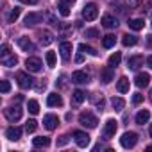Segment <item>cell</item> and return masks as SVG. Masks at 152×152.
Instances as JSON below:
<instances>
[{
  "label": "cell",
  "mask_w": 152,
  "mask_h": 152,
  "mask_svg": "<svg viewBox=\"0 0 152 152\" xmlns=\"http://www.w3.org/2000/svg\"><path fill=\"white\" fill-rule=\"evenodd\" d=\"M79 124H81L83 127H86V129H95L97 124H99V120H97V116H95L93 113L83 111V113L79 115Z\"/></svg>",
  "instance_id": "cell-1"
},
{
  "label": "cell",
  "mask_w": 152,
  "mask_h": 152,
  "mask_svg": "<svg viewBox=\"0 0 152 152\" xmlns=\"http://www.w3.org/2000/svg\"><path fill=\"white\" fill-rule=\"evenodd\" d=\"M16 83H18V86L22 90H29V88L34 86V79L31 77L29 73H25V72H18L16 73Z\"/></svg>",
  "instance_id": "cell-2"
},
{
  "label": "cell",
  "mask_w": 152,
  "mask_h": 152,
  "mask_svg": "<svg viewBox=\"0 0 152 152\" xmlns=\"http://www.w3.org/2000/svg\"><path fill=\"white\" fill-rule=\"evenodd\" d=\"M120 143H122V147L124 148H132L136 143H138V134L136 132H124L122 134V138H120Z\"/></svg>",
  "instance_id": "cell-3"
},
{
  "label": "cell",
  "mask_w": 152,
  "mask_h": 152,
  "mask_svg": "<svg viewBox=\"0 0 152 152\" xmlns=\"http://www.w3.org/2000/svg\"><path fill=\"white\" fill-rule=\"evenodd\" d=\"M97 16H99V7L95 4H86L84 9H83V18L88 20V22H93Z\"/></svg>",
  "instance_id": "cell-4"
},
{
  "label": "cell",
  "mask_w": 152,
  "mask_h": 152,
  "mask_svg": "<svg viewBox=\"0 0 152 152\" xmlns=\"http://www.w3.org/2000/svg\"><path fill=\"white\" fill-rule=\"evenodd\" d=\"M6 118L11 122V124H16L20 118H22V107L20 106H11L6 109Z\"/></svg>",
  "instance_id": "cell-5"
},
{
  "label": "cell",
  "mask_w": 152,
  "mask_h": 152,
  "mask_svg": "<svg viewBox=\"0 0 152 152\" xmlns=\"http://www.w3.org/2000/svg\"><path fill=\"white\" fill-rule=\"evenodd\" d=\"M116 129H118V122L113 120V118H109V120L106 122V125H104V138H106V140H111V138L115 136Z\"/></svg>",
  "instance_id": "cell-6"
},
{
  "label": "cell",
  "mask_w": 152,
  "mask_h": 152,
  "mask_svg": "<svg viewBox=\"0 0 152 152\" xmlns=\"http://www.w3.org/2000/svg\"><path fill=\"white\" fill-rule=\"evenodd\" d=\"M73 140H75V143H77V147H81V148H86L90 145V136L86 132H83V131H75L73 132Z\"/></svg>",
  "instance_id": "cell-7"
},
{
  "label": "cell",
  "mask_w": 152,
  "mask_h": 152,
  "mask_svg": "<svg viewBox=\"0 0 152 152\" xmlns=\"http://www.w3.org/2000/svg\"><path fill=\"white\" fill-rule=\"evenodd\" d=\"M88 81H90V75L83 70H75L72 73V83H75V84H86Z\"/></svg>",
  "instance_id": "cell-8"
},
{
  "label": "cell",
  "mask_w": 152,
  "mask_h": 152,
  "mask_svg": "<svg viewBox=\"0 0 152 152\" xmlns=\"http://www.w3.org/2000/svg\"><path fill=\"white\" fill-rule=\"evenodd\" d=\"M134 84H136L138 88H147V86L150 84V75H148V73H145V72L136 73V77H134Z\"/></svg>",
  "instance_id": "cell-9"
},
{
  "label": "cell",
  "mask_w": 152,
  "mask_h": 152,
  "mask_svg": "<svg viewBox=\"0 0 152 152\" xmlns=\"http://www.w3.org/2000/svg\"><path fill=\"white\" fill-rule=\"evenodd\" d=\"M25 66H27V70L29 72H39L41 70V66H43V63H41V59L39 57H27V61H25Z\"/></svg>",
  "instance_id": "cell-10"
},
{
  "label": "cell",
  "mask_w": 152,
  "mask_h": 152,
  "mask_svg": "<svg viewBox=\"0 0 152 152\" xmlns=\"http://www.w3.org/2000/svg\"><path fill=\"white\" fill-rule=\"evenodd\" d=\"M43 22V13H29L25 16V25L27 27H32V25H38Z\"/></svg>",
  "instance_id": "cell-11"
},
{
  "label": "cell",
  "mask_w": 152,
  "mask_h": 152,
  "mask_svg": "<svg viewBox=\"0 0 152 152\" xmlns=\"http://www.w3.org/2000/svg\"><path fill=\"white\" fill-rule=\"evenodd\" d=\"M43 125H45L48 131H54V129L59 125V118H57L56 115H45V118H43Z\"/></svg>",
  "instance_id": "cell-12"
},
{
  "label": "cell",
  "mask_w": 152,
  "mask_h": 152,
  "mask_svg": "<svg viewBox=\"0 0 152 152\" xmlns=\"http://www.w3.org/2000/svg\"><path fill=\"white\" fill-rule=\"evenodd\" d=\"M59 54H61L63 61H70V56H72V43L63 41V43L59 45Z\"/></svg>",
  "instance_id": "cell-13"
},
{
  "label": "cell",
  "mask_w": 152,
  "mask_h": 152,
  "mask_svg": "<svg viewBox=\"0 0 152 152\" xmlns=\"http://www.w3.org/2000/svg\"><path fill=\"white\" fill-rule=\"evenodd\" d=\"M18 45H20V48H22V50H25V52H34V50H36L34 43H32L29 38H25V36L18 38Z\"/></svg>",
  "instance_id": "cell-14"
},
{
  "label": "cell",
  "mask_w": 152,
  "mask_h": 152,
  "mask_svg": "<svg viewBox=\"0 0 152 152\" xmlns=\"http://www.w3.org/2000/svg\"><path fill=\"white\" fill-rule=\"evenodd\" d=\"M6 136H7V140H11V141H18V140L22 138V129L16 127V125H13V127H9V129L6 131Z\"/></svg>",
  "instance_id": "cell-15"
},
{
  "label": "cell",
  "mask_w": 152,
  "mask_h": 152,
  "mask_svg": "<svg viewBox=\"0 0 152 152\" xmlns=\"http://www.w3.org/2000/svg\"><path fill=\"white\" fill-rule=\"evenodd\" d=\"M47 104H48L50 107H61V106H63V99H61L59 93H50V95L47 97Z\"/></svg>",
  "instance_id": "cell-16"
},
{
  "label": "cell",
  "mask_w": 152,
  "mask_h": 152,
  "mask_svg": "<svg viewBox=\"0 0 152 152\" xmlns=\"http://www.w3.org/2000/svg\"><path fill=\"white\" fill-rule=\"evenodd\" d=\"M100 81L104 83V84H109L111 81H113V68L107 64L106 68H102V72H100Z\"/></svg>",
  "instance_id": "cell-17"
},
{
  "label": "cell",
  "mask_w": 152,
  "mask_h": 152,
  "mask_svg": "<svg viewBox=\"0 0 152 152\" xmlns=\"http://www.w3.org/2000/svg\"><path fill=\"white\" fill-rule=\"evenodd\" d=\"M127 66L131 70H138L140 66H143V56H132V57H129Z\"/></svg>",
  "instance_id": "cell-18"
},
{
  "label": "cell",
  "mask_w": 152,
  "mask_h": 152,
  "mask_svg": "<svg viewBox=\"0 0 152 152\" xmlns=\"http://www.w3.org/2000/svg\"><path fill=\"white\" fill-rule=\"evenodd\" d=\"M102 25H104L106 29H115V27L118 25V22H116V18L111 16V15H104V16H102Z\"/></svg>",
  "instance_id": "cell-19"
},
{
  "label": "cell",
  "mask_w": 152,
  "mask_h": 152,
  "mask_svg": "<svg viewBox=\"0 0 152 152\" xmlns=\"http://www.w3.org/2000/svg\"><path fill=\"white\" fill-rule=\"evenodd\" d=\"M150 120V111L148 109H141L138 115H136V124L138 125H143V124H147Z\"/></svg>",
  "instance_id": "cell-20"
},
{
  "label": "cell",
  "mask_w": 152,
  "mask_h": 152,
  "mask_svg": "<svg viewBox=\"0 0 152 152\" xmlns=\"http://www.w3.org/2000/svg\"><path fill=\"white\" fill-rule=\"evenodd\" d=\"M138 43V38L134 36V34H125V36H122V45L124 47H134Z\"/></svg>",
  "instance_id": "cell-21"
},
{
  "label": "cell",
  "mask_w": 152,
  "mask_h": 152,
  "mask_svg": "<svg viewBox=\"0 0 152 152\" xmlns=\"http://www.w3.org/2000/svg\"><path fill=\"white\" fill-rule=\"evenodd\" d=\"M116 90L120 93H127L129 91V79L127 77H120L118 83H116Z\"/></svg>",
  "instance_id": "cell-22"
},
{
  "label": "cell",
  "mask_w": 152,
  "mask_h": 152,
  "mask_svg": "<svg viewBox=\"0 0 152 152\" xmlns=\"http://www.w3.org/2000/svg\"><path fill=\"white\" fill-rule=\"evenodd\" d=\"M129 29H132V31H141L143 29V25H145V22L141 20V18H132V20H129Z\"/></svg>",
  "instance_id": "cell-23"
},
{
  "label": "cell",
  "mask_w": 152,
  "mask_h": 152,
  "mask_svg": "<svg viewBox=\"0 0 152 152\" xmlns=\"http://www.w3.org/2000/svg\"><path fill=\"white\" fill-rule=\"evenodd\" d=\"M120 61H122V54H120V52H115V54H111V56H109L107 64H109L111 68H115V66H118V64H120Z\"/></svg>",
  "instance_id": "cell-24"
},
{
  "label": "cell",
  "mask_w": 152,
  "mask_h": 152,
  "mask_svg": "<svg viewBox=\"0 0 152 152\" xmlns=\"http://www.w3.org/2000/svg\"><path fill=\"white\" fill-rule=\"evenodd\" d=\"M2 64L7 66V68H13V66L18 64V57L16 56H6V57H2Z\"/></svg>",
  "instance_id": "cell-25"
},
{
  "label": "cell",
  "mask_w": 152,
  "mask_h": 152,
  "mask_svg": "<svg viewBox=\"0 0 152 152\" xmlns=\"http://www.w3.org/2000/svg\"><path fill=\"white\" fill-rule=\"evenodd\" d=\"M84 99H86V93H84V91H81V90H75V91L72 93V100H73L75 104H83V102H84Z\"/></svg>",
  "instance_id": "cell-26"
},
{
  "label": "cell",
  "mask_w": 152,
  "mask_h": 152,
  "mask_svg": "<svg viewBox=\"0 0 152 152\" xmlns=\"http://www.w3.org/2000/svg\"><path fill=\"white\" fill-rule=\"evenodd\" d=\"M115 43H116V38L113 34H107V36L102 38V47L104 48H111V47H115Z\"/></svg>",
  "instance_id": "cell-27"
},
{
  "label": "cell",
  "mask_w": 152,
  "mask_h": 152,
  "mask_svg": "<svg viewBox=\"0 0 152 152\" xmlns=\"http://www.w3.org/2000/svg\"><path fill=\"white\" fill-rule=\"evenodd\" d=\"M32 145H34V147H48V145H50V138H47V136L34 138V140H32Z\"/></svg>",
  "instance_id": "cell-28"
},
{
  "label": "cell",
  "mask_w": 152,
  "mask_h": 152,
  "mask_svg": "<svg viewBox=\"0 0 152 152\" xmlns=\"http://www.w3.org/2000/svg\"><path fill=\"white\" fill-rule=\"evenodd\" d=\"M20 15H22V9H20V7H13L11 13H9V16H7V22H9V23H15V22L20 18Z\"/></svg>",
  "instance_id": "cell-29"
},
{
  "label": "cell",
  "mask_w": 152,
  "mask_h": 152,
  "mask_svg": "<svg viewBox=\"0 0 152 152\" xmlns=\"http://www.w3.org/2000/svg\"><path fill=\"white\" fill-rule=\"evenodd\" d=\"M111 106L115 107V111H122L124 106H125V100L120 99V97H113V99H111Z\"/></svg>",
  "instance_id": "cell-30"
},
{
  "label": "cell",
  "mask_w": 152,
  "mask_h": 152,
  "mask_svg": "<svg viewBox=\"0 0 152 152\" xmlns=\"http://www.w3.org/2000/svg\"><path fill=\"white\" fill-rule=\"evenodd\" d=\"M57 11H59V15L61 16H70V4H64V2H59L57 4Z\"/></svg>",
  "instance_id": "cell-31"
},
{
  "label": "cell",
  "mask_w": 152,
  "mask_h": 152,
  "mask_svg": "<svg viewBox=\"0 0 152 152\" xmlns=\"http://www.w3.org/2000/svg\"><path fill=\"white\" fill-rule=\"evenodd\" d=\"M39 39H41V43H43V45H50V43L54 41V36H52L48 31H43V32L39 34Z\"/></svg>",
  "instance_id": "cell-32"
},
{
  "label": "cell",
  "mask_w": 152,
  "mask_h": 152,
  "mask_svg": "<svg viewBox=\"0 0 152 152\" xmlns=\"http://www.w3.org/2000/svg\"><path fill=\"white\" fill-rule=\"evenodd\" d=\"M79 50L83 52V54H90V56H99V52L93 48V47H90V45H84V43H81L79 45Z\"/></svg>",
  "instance_id": "cell-33"
},
{
  "label": "cell",
  "mask_w": 152,
  "mask_h": 152,
  "mask_svg": "<svg viewBox=\"0 0 152 152\" xmlns=\"http://www.w3.org/2000/svg\"><path fill=\"white\" fill-rule=\"evenodd\" d=\"M27 109H29L31 115H38V113H39V104H38V100H29V102H27Z\"/></svg>",
  "instance_id": "cell-34"
},
{
  "label": "cell",
  "mask_w": 152,
  "mask_h": 152,
  "mask_svg": "<svg viewBox=\"0 0 152 152\" xmlns=\"http://www.w3.org/2000/svg\"><path fill=\"white\" fill-rule=\"evenodd\" d=\"M45 59H47V64H48L50 68L56 66V52H47V54H45Z\"/></svg>",
  "instance_id": "cell-35"
},
{
  "label": "cell",
  "mask_w": 152,
  "mask_h": 152,
  "mask_svg": "<svg viewBox=\"0 0 152 152\" xmlns=\"http://www.w3.org/2000/svg\"><path fill=\"white\" fill-rule=\"evenodd\" d=\"M36 127H38V122L36 120H27V124H25V131L27 132H34Z\"/></svg>",
  "instance_id": "cell-36"
},
{
  "label": "cell",
  "mask_w": 152,
  "mask_h": 152,
  "mask_svg": "<svg viewBox=\"0 0 152 152\" xmlns=\"http://www.w3.org/2000/svg\"><path fill=\"white\" fill-rule=\"evenodd\" d=\"M9 90H11V84H9V81H2V83H0V91H2V93H9Z\"/></svg>",
  "instance_id": "cell-37"
},
{
  "label": "cell",
  "mask_w": 152,
  "mask_h": 152,
  "mask_svg": "<svg viewBox=\"0 0 152 152\" xmlns=\"http://www.w3.org/2000/svg\"><path fill=\"white\" fill-rule=\"evenodd\" d=\"M100 34H99V31L97 29H88L86 31V38H99Z\"/></svg>",
  "instance_id": "cell-38"
},
{
  "label": "cell",
  "mask_w": 152,
  "mask_h": 152,
  "mask_svg": "<svg viewBox=\"0 0 152 152\" xmlns=\"http://www.w3.org/2000/svg\"><path fill=\"white\" fill-rule=\"evenodd\" d=\"M141 102H143V95H141V93H134V95H132V104L138 106V104H141Z\"/></svg>",
  "instance_id": "cell-39"
},
{
  "label": "cell",
  "mask_w": 152,
  "mask_h": 152,
  "mask_svg": "<svg viewBox=\"0 0 152 152\" xmlns=\"http://www.w3.org/2000/svg\"><path fill=\"white\" fill-rule=\"evenodd\" d=\"M0 56H2V57L9 56V45H2V48H0Z\"/></svg>",
  "instance_id": "cell-40"
},
{
  "label": "cell",
  "mask_w": 152,
  "mask_h": 152,
  "mask_svg": "<svg viewBox=\"0 0 152 152\" xmlns=\"http://www.w3.org/2000/svg\"><path fill=\"white\" fill-rule=\"evenodd\" d=\"M68 140H70L68 136H61V138L57 140V147H63V145H66V143H68Z\"/></svg>",
  "instance_id": "cell-41"
},
{
  "label": "cell",
  "mask_w": 152,
  "mask_h": 152,
  "mask_svg": "<svg viewBox=\"0 0 152 152\" xmlns=\"http://www.w3.org/2000/svg\"><path fill=\"white\" fill-rule=\"evenodd\" d=\"M141 2H143V0H129V6H131V7H138Z\"/></svg>",
  "instance_id": "cell-42"
},
{
  "label": "cell",
  "mask_w": 152,
  "mask_h": 152,
  "mask_svg": "<svg viewBox=\"0 0 152 152\" xmlns=\"http://www.w3.org/2000/svg\"><path fill=\"white\" fill-rule=\"evenodd\" d=\"M22 4H27V6H34V4H38L39 0H20Z\"/></svg>",
  "instance_id": "cell-43"
},
{
  "label": "cell",
  "mask_w": 152,
  "mask_h": 152,
  "mask_svg": "<svg viewBox=\"0 0 152 152\" xmlns=\"http://www.w3.org/2000/svg\"><path fill=\"white\" fill-rule=\"evenodd\" d=\"M147 64H148V68H152V56L147 57Z\"/></svg>",
  "instance_id": "cell-44"
},
{
  "label": "cell",
  "mask_w": 152,
  "mask_h": 152,
  "mask_svg": "<svg viewBox=\"0 0 152 152\" xmlns=\"http://www.w3.org/2000/svg\"><path fill=\"white\" fill-rule=\"evenodd\" d=\"M59 2H64V4H70V6H72V4L75 2V0H59Z\"/></svg>",
  "instance_id": "cell-45"
},
{
  "label": "cell",
  "mask_w": 152,
  "mask_h": 152,
  "mask_svg": "<svg viewBox=\"0 0 152 152\" xmlns=\"http://www.w3.org/2000/svg\"><path fill=\"white\" fill-rule=\"evenodd\" d=\"M75 61H77V63H83V54H79L77 57H75Z\"/></svg>",
  "instance_id": "cell-46"
},
{
  "label": "cell",
  "mask_w": 152,
  "mask_h": 152,
  "mask_svg": "<svg viewBox=\"0 0 152 152\" xmlns=\"http://www.w3.org/2000/svg\"><path fill=\"white\" fill-rule=\"evenodd\" d=\"M148 134H150V138H152V124H150V127H148Z\"/></svg>",
  "instance_id": "cell-47"
},
{
  "label": "cell",
  "mask_w": 152,
  "mask_h": 152,
  "mask_svg": "<svg viewBox=\"0 0 152 152\" xmlns=\"http://www.w3.org/2000/svg\"><path fill=\"white\" fill-rule=\"evenodd\" d=\"M147 150H152V145H148V147H147Z\"/></svg>",
  "instance_id": "cell-48"
}]
</instances>
